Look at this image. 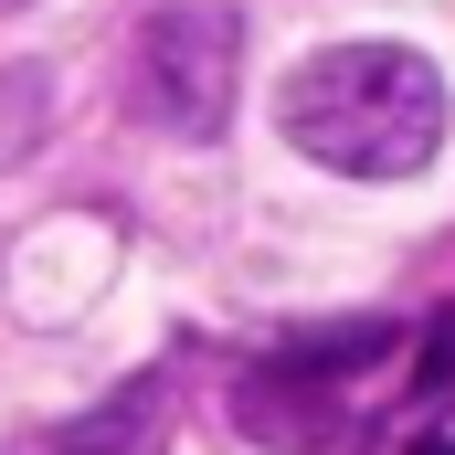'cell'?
I'll use <instances>...</instances> for the list:
<instances>
[{
  "mask_svg": "<svg viewBox=\"0 0 455 455\" xmlns=\"http://www.w3.org/2000/svg\"><path fill=\"white\" fill-rule=\"evenodd\" d=\"M233 424L265 435L275 455H318L339 435V392H329V371H307V360H265V371L233 381Z\"/></svg>",
  "mask_w": 455,
  "mask_h": 455,
  "instance_id": "obj_3",
  "label": "cell"
},
{
  "mask_svg": "<svg viewBox=\"0 0 455 455\" xmlns=\"http://www.w3.org/2000/svg\"><path fill=\"white\" fill-rule=\"evenodd\" d=\"M0 11H32V0H0Z\"/></svg>",
  "mask_w": 455,
  "mask_h": 455,
  "instance_id": "obj_5",
  "label": "cell"
},
{
  "mask_svg": "<svg viewBox=\"0 0 455 455\" xmlns=\"http://www.w3.org/2000/svg\"><path fill=\"white\" fill-rule=\"evenodd\" d=\"M275 127L339 180H413L445 148V75L413 43H329L275 85Z\"/></svg>",
  "mask_w": 455,
  "mask_h": 455,
  "instance_id": "obj_1",
  "label": "cell"
},
{
  "mask_svg": "<svg viewBox=\"0 0 455 455\" xmlns=\"http://www.w3.org/2000/svg\"><path fill=\"white\" fill-rule=\"evenodd\" d=\"M413 455H455V445H445V435H435V445H413Z\"/></svg>",
  "mask_w": 455,
  "mask_h": 455,
  "instance_id": "obj_4",
  "label": "cell"
},
{
  "mask_svg": "<svg viewBox=\"0 0 455 455\" xmlns=\"http://www.w3.org/2000/svg\"><path fill=\"white\" fill-rule=\"evenodd\" d=\"M127 107H138V127L191 138V148L223 138L233 107H243V21H233L223 0L159 11L138 32V53H127Z\"/></svg>",
  "mask_w": 455,
  "mask_h": 455,
  "instance_id": "obj_2",
  "label": "cell"
}]
</instances>
